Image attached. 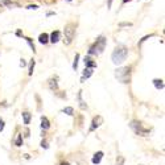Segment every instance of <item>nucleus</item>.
<instances>
[{
	"instance_id": "nucleus-1",
	"label": "nucleus",
	"mask_w": 165,
	"mask_h": 165,
	"mask_svg": "<svg viewBox=\"0 0 165 165\" xmlns=\"http://www.w3.org/2000/svg\"><path fill=\"white\" fill-rule=\"evenodd\" d=\"M128 56V49L126 46H118L111 54V59L115 65H122Z\"/></svg>"
},
{
	"instance_id": "nucleus-2",
	"label": "nucleus",
	"mask_w": 165,
	"mask_h": 165,
	"mask_svg": "<svg viewBox=\"0 0 165 165\" xmlns=\"http://www.w3.org/2000/svg\"><path fill=\"white\" fill-rule=\"evenodd\" d=\"M104 48H106V38L103 36L99 37L95 44L93 45V46H90L89 49V56H99V54H102Z\"/></svg>"
},
{
	"instance_id": "nucleus-3",
	"label": "nucleus",
	"mask_w": 165,
	"mask_h": 165,
	"mask_svg": "<svg viewBox=\"0 0 165 165\" xmlns=\"http://www.w3.org/2000/svg\"><path fill=\"white\" fill-rule=\"evenodd\" d=\"M115 78L122 83H128L131 81V69L124 66V67H119L115 70Z\"/></svg>"
},
{
	"instance_id": "nucleus-4",
	"label": "nucleus",
	"mask_w": 165,
	"mask_h": 165,
	"mask_svg": "<svg viewBox=\"0 0 165 165\" xmlns=\"http://www.w3.org/2000/svg\"><path fill=\"white\" fill-rule=\"evenodd\" d=\"M129 127H131L132 131L136 135H139V136H147V135L149 133V129L144 128L143 124L140 122H137V120H132L131 123H129Z\"/></svg>"
},
{
	"instance_id": "nucleus-5",
	"label": "nucleus",
	"mask_w": 165,
	"mask_h": 165,
	"mask_svg": "<svg viewBox=\"0 0 165 165\" xmlns=\"http://www.w3.org/2000/svg\"><path fill=\"white\" fill-rule=\"evenodd\" d=\"M63 34H65L63 42L66 45H70L74 38V34H76V27H74V24H67L63 29Z\"/></svg>"
},
{
	"instance_id": "nucleus-6",
	"label": "nucleus",
	"mask_w": 165,
	"mask_h": 165,
	"mask_svg": "<svg viewBox=\"0 0 165 165\" xmlns=\"http://www.w3.org/2000/svg\"><path fill=\"white\" fill-rule=\"evenodd\" d=\"M103 123V118L102 116H95L93 119V122H91V127H90V132H93V131H95V129L101 126V124Z\"/></svg>"
},
{
	"instance_id": "nucleus-7",
	"label": "nucleus",
	"mask_w": 165,
	"mask_h": 165,
	"mask_svg": "<svg viewBox=\"0 0 165 165\" xmlns=\"http://www.w3.org/2000/svg\"><path fill=\"white\" fill-rule=\"evenodd\" d=\"M103 152L102 151H99V152H97L93 156V158H91V163L94 164V165H98V164H101V161H102V158H103Z\"/></svg>"
},
{
	"instance_id": "nucleus-8",
	"label": "nucleus",
	"mask_w": 165,
	"mask_h": 165,
	"mask_svg": "<svg viewBox=\"0 0 165 165\" xmlns=\"http://www.w3.org/2000/svg\"><path fill=\"white\" fill-rule=\"evenodd\" d=\"M85 66L86 67H91V69H95L97 67V62H94L93 61V58L91 56H87V57H85Z\"/></svg>"
},
{
	"instance_id": "nucleus-9",
	"label": "nucleus",
	"mask_w": 165,
	"mask_h": 165,
	"mask_svg": "<svg viewBox=\"0 0 165 165\" xmlns=\"http://www.w3.org/2000/svg\"><path fill=\"white\" fill-rule=\"evenodd\" d=\"M59 38H61V32H59V31H54L50 34V40H49V41L53 42V44H57L59 41Z\"/></svg>"
},
{
	"instance_id": "nucleus-10",
	"label": "nucleus",
	"mask_w": 165,
	"mask_h": 165,
	"mask_svg": "<svg viewBox=\"0 0 165 165\" xmlns=\"http://www.w3.org/2000/svg\"><path fill=\"white\" fill-rule=\"evenodd\" d=\"M93 72H94V69H91V67H86V69H85V72H83V76H82V79H81V81L85 82V79L90 78V77L93 76Z\"/></svg>"
},
{
	"instance_id": "nucleus-11",
	"label": "nucleus",
	"mask_w": 165,
	"mask_h": 165,
	"mask_svg": "<svg viewBox=\"0 0 165 165\" xmlns=\"http://www.w3.org/2000/svg\"><path fill=\"white\" fill-rule=\"evenodd\" d=\"M41 128L45 129V131L50 128V123H49V120H48L46 116H41Z\"/></svg>"
},
{
	"instance_id": "nucleus-12",
	"label": "nucleus",
	"mask_w": 165,
	"mask_h": 165,
	"mask_svg": "<svg viewBox=\"0 0 165 165\" xmlns=\"http://www.w3.org/2000/svg\"><path fill=\"white\" fill-rule=\"evenodd\" d=\"M153 85H154V87H156L157 90H163L164 89V81H163V79H158V78L153 79Z\"/></svg>"
},
{
	"instance_id": "nucleus-13",
	"label": "nucleus",
	"mask_w": 165,
	"mask_h": 165,
	"mask_svg": "<svg viewBox=\"0 0 165 165\" xmlns=\"http://www.w3.org/2000/svg\"><path fill=\"white\" fill-rule=\"evenodd\" d=\"M49 87L50 90H58V83H57V77L52 78L50 81H49Z\"/></svg>"
},
{
	"instance_id": "nucleus-14",
	"label": "nucleus",
	"mask_w": 165,
	"mask_h": 165,
	"mask_svg": "<svg viewBox=\"0 0 165 165\" xmlns=\"http://www.w3.org/2000/svg\"><path fill=\"white\" fill-rule=\"evenodd\" d=\"M38 41H40V44H46L48 41H49V36H48V33H41L40 34V37H38Z\"/></svg>"
},
{
	"instance_id": "nucleus-15",
	"label": "nucleus",
	"mask_w": 165,
	"mask_h": 165,
	"mask_svg": "<svg viewBox=\"0 0 165 165\" xmlns=\"http://www.w3.org/2000/svg\"><path fill=\"white\" fill-rule=\"evenodd\" d=\"M21 116H23V120H24V124H29L31 123V114L29 112H23L21 114Z\"/></svg>"
},
{
	"instance_id": "nucleus-16",
	"label": "nucleus",
	"mask_w": 165,
	"mask_h": 165,
	"mask_svg": "<svg viewBox=\"0 0 165 165\" xmlns=\"http://www.w3.org/2000/svg\"><path fill=\"white\" fill-rule=\"evenodd\" d=\"M15 144H16V147H21L23 145V135L21 133H17L16 140H15Z\"/></svg>"
},
{
	"instance_id": "nucleus-17",
	"label": "nucleus",
	"mask_w": 165,
	"mask_h": 165,
	"mask_svg": "<svg viewBox=\"0 0 165 165\" xmlns=\"http://www.w3.org/2000/svg\"><path fill=\"white\" fill-rule=\"evenodd\" d=\"M62 112L69 115V116H73V115H74V110H73V107H65L62 110Z\"/></svg>"
},
{
	"instance_id": "nucleus-18",
	"label": "nucleus",
	"mask_w": 165,
	"mask_h": 165,
	"mask_svg": "<svg viewBox=\"0 0 165 165\" xmlns=\"http://www.w3.org/2000/svg\"><path fill=\"white\" fill-rule=\"evenodd\" d=\"M78 99H79V106H81L82 110H85L87 106H86V104H85V102L82 101V91H79V94H78Z\"/></svg>"
},
{
	"instance_id": "nucleus-19",
	"label": "nucleus",
	"mask_w": 165,
	"mask_h": 165,
	"mask_svg": "<svg viewBox=\"0 0 165 165\" xmlns=\"http://www.w3.org/2000/svg\"><path fill=\"white\" fill-rule=\"evenodd\" d=\"M34 65H36V62H34V59H32V61H31V65H29V72H28V74H29V76H32V74H33Z\"/></svg>"
},
{
	"instance_id": "nucleus-20",
	"label": "nucleus",
	"mask_w": 165,
	"mask_h": 165,
	"mask_svg": "<svg viewBox=\"0 0 165 165\" xmlns=\"http://www.w3.org/2000/svg\"><path fill=\"white\" fill-rule=\"evenodd\" d=\"M78 61H79V54H76V58H74V62H73V69L74 70L78 69Z\"/></svg>"
},
{
	"instance_id": "nucleus-21",
	"label": "nucleus",
	"mask_w": 165,
	"mask_h": 165,
	"mask_svg": "<svg viewBox=\"0 0 165 165\" xmlns=\"http://www.w3.org/2000/svg\"><path fill=\"white\" fill-rule=\"evenodd\" d=\"M0 6H11V0H0Z\"/></svg>"
},
{
	"instance_id": "nucleus-22",
	"label": "nucleus",
	"mask_w": 165,
	"mask_h": 165,
	"mask_svg": "<svg viewBox=\"0 0 165 165\" xmlns=\"http://www.w3.org/2000/svg\"><path fill=\"white\" fill-rule=\"evenodd\" d=\"M41 147L45 148V149H48V148H49V144H48L46 140H42V141H41Z\"/></svg>"
},
{
	"instance_id": "nucleus-23",
	"label": "nucleus",
	"mask_w": 165,
	"mask_h": 165,
	"mask_svg": "<svg viewBox=\"0 0 165 165\" xmlns=\"http://www.w3.org/2000/svg\"><path fill=\"white\" fill-rule=\"evenodd\" d=\"M3 129H4V120L0 119V132H3Z\"/></svg>"
},
{
	"instance_id": "nucleus-24",
	"label": "nucleus",
	"mask_w": 165,
	"mask_h": 165,
	"mask_svg": "<svg viewBox=\"0 0 165 165\" xmlns=\"http://www.w3.org/2000/svg\"><path fill=\"white\" fill-rule=\"evenodd\" d=\"M25 40H27V41H28V44H29V45H31V48H32V50L34 52V45L32 44V41H31V38H25Z\"/></svg>"
},
{
	"instance_id": "nucleus-25",
	"label": "nucleus",
	"mask_w": 165,
	"mask_h": 165,
	"mask_svg": "<svg viewBox=\"0 0 165 165\" xmlns=\"http://www.w3.org/2000/svg\"><path fill=\"white\" fill-rule=\"evenodd\" d=\"M38 8V6H36V4H33V6H28L27 7V9H37Z\"/></svg>"
},
{
	"instance_id": "nucleus-26",
	"label": "nucleus",
	"mask_w": 165,
	"mask_h": 165,
	"mask_svg": "<svg viewBox=\"0 0 165 165\" xmlns=\"http://www.w3.org/2000/svg\"><path fill=\"white\" fill-rule=\"evenodd\" d=\"M112 2H114V0H108V2H107V6H108V8H111V6H112Z\"/></svg>"
},
{
	"instance_id": "nucleus-27",
	"label": "nucleus",
	"mask_w": 165,
	"mask_h": 165,
	"mask_svg": "<svg viewBox=\"0 0 165 165\" xmlns=\"http://www.w3.org/2000/svg\"><path fill=\"white\" fill-rule=\"evenodd\" d=\"M20 66H21V67L25 66V62H24V59H21V62H20Z\"/></svg>"
},
{
	"instance_id": "nucleus-28",
	"label": "nucleus",
	"mask_w": 165,
	"mask_h": 165,
	"mask_svg": "<svg viewBox=\"0 0 165 165\" xmlns=\"http://www.w3.org/2000/svg\"><path fill=\"white\" fill-rule=\"evenodd\" d=\"M127 2H131V0H123V3H124V4H126Z\"/></svg>"
},
{
	"instance_id": "nucleus-29",
	"label": "nucleus",
	"mask_w": 165,
	"mask_h": 165,
	"mask_svg": "<svg viewBox=\"0 0 165 165\" xmlns=\"http://www.w3.org/2000/svg\"><path fill=\"white\" fill-rule=\"evenodd\" d=\"M61 165H70V164H69V163H62Z\"/></svg>"
},
{
	"instance_id": "nucleus-30",
	"label": "nucleus",
	"mask_w": 165,
	"mask_h": 165,
	"mask_svg": "<svg viewBox=\"0 0 165 165\" xmlns=\"http://www.w3.org/2000/svg\"><path fill=\"white\" fill-rule=\"evenodd\" d=\"M67 2H72V0H67Z\"/></svg>"
}]
</instances>
